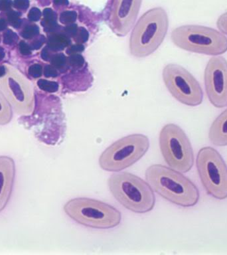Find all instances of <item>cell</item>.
Segmentation results:
<instances>
[{"instance_id": "12", "label": "cell", "mask_w": 227, "mask_h": 255, "mask_svg": "<svg viewBox=\"0 0 227 255\" xmlns=\"http://www.w3.org/2000/svg\"><path fill=\"white\" fill-rule=\"evenodd\" d=\"M142 0H111L108 21L117 36H125L135 25Z\"/></svg>"}, {"instance_id": "7", "label": "cell", "mask_w": 227, "mask_h": 255, "mask_svg": "<svg viewBox=\"0 0 227 255\" xmlns=\"http://www.w3.org/2000/svg\"><path fill=\"white\" fill-rule=\"evenodd\" d=\"M159 146L163 158L171 168L181 173L190 171L194 164V153L190 141L179 126L168 124L159 133Z\"/></svg>"}, {"instance_id": "6", "label": "cell", "mask_w": 227, "mask_h": 255, "mask_svg": "<svg viewBox=\"0 0 227 255\" xmlns=\"http://www.w3.org/2000/svg\"><path fill=\"white\" fill-rule=\"evenodd\" d=\"M149 147L146 135L136 133L123 137L107 147L99 158L101 168L107 171H119L136 163Z\"/></svg>"}, {"instance_id": "16", "label": "cell", "mask_w": 227, "mask_h": 255, "mask_svg": "<svg viewBox=\"0 0 227 255\" xmlns=\"http://www.w3.org/2000/svg\"><path fill=\"white\" fill-rule=\"evenodd\" d=\"M77 15L75 11H62L60 15V21L63 24H71L77 19Z\"/></svg>"}, {"instance_id": "20", "label": "cell", "mask_w": 227, "mask_h": 255, "mask_svg": "<svg viewBox=\"0 0 227 255\" xmlns=\"http://www.w3.org/2000/svg\"><path fill=\"white\" fill-rule=\"evenodd\" d=\"M13 7L12 0H0V11L3 13H7Z\"/></svg>"}, {"instance_id": "14", "label": "cell", "mask_w": 227, "mask_h": 255, "mask_svg": "<svg viewBox=\"0 0 227 255\" xmlns=\"http://www.w3.org/2000/svg\"><path fill=\"white\" fill-rule=\"evenodd\" d=\"M209 138L217 146L227 145V109L223 111L211 126Z\"/></svg>"}, {"instance_id": "19", "label": "cell", "mask_w": 227, "mask_h": 255, "mask_svg": "<svg viewBox=\"0 0 227 255\" xmlns=\"http://www.w3.org/2000/svg\"><path fill=\"white\" fill-rule=\"evenodd\" d=\"M84 59L82 56L79 55H73L69 59V65L74 67H80L83 65Z\"/></svg>"}, {"instance_id": "10", "label": "cell", "mask_w": 227, "mask_h": 255, "mask_svg": "<svg viewBox=\"0 0 227 255\" xmlns=\"http://www.w3.org/2000/svg\"><path fill=\"white\" fill-rule=\"evenodd\" d=\"M163 79L169 93L179 103L189 107L202 103V88L185 68L176 64L167 65L163 70Z\"/></svg>"}, {"instance_id": "13", "label": "cell", "mask_w": 227, "mask_h": 255, "mask_svg": "<svg viewBox=\"0 0 227 255\" xmlns=\"http://www.w3.org/2000/svg\"><path fill=\"white\" fill-rule=\"evenodd\" d=\"M16 166L14 159L0 155V213L7 207L15 184Z\"/></svg>"}, {"instance_id": "23", "label": "cell", "mask_w": 227, "mask_h": 255, "mask_svg": "<svg viewBox=\"0 0 227 255\" xmlns=\"http://www.w3.org/2000/svg\"><path fill=\"white\" fill-rule=\"evenodd\" d=\"M66 62V58L65 56L63 55H57L56 58H55V61H54V64H56V65L58 66V67H63V66L65 65Z\"/></svg>"}, {"instance_id": "3", "label": "cell", "mask_w": 227, "mask_h": 255, "mask_svg": "<svg viewBox=\"0 0 227 255\" xmlns=\"http://www.w3.org/2000/svg\"><path fill=\"white\" fill-rule=\"evenodd\" d=\"M110 191L125 208L135 213H145L155 206V197L151 187L140 177L123 172L112 175Z\"/></svg>"}, {"instance_id": "4", "label": "cell", "mask_w": 227, "mask_h": 255, "mask_svg": "<svg viewBox=\"0 0 227 255\" xmlns=\"http://www.w3.org/2000/svg\"><path fill=\"white\" fill-rule=\"evenodd\" d=\"M171 37L177 47L192 53L218 56L227 51L226 35L205 26H180L173 30Z\"/></svg>"}, {"instance_id": "15", "label": "cell", "mask_w": 227, "mask_h": 255, "mask_svg": "<svg viewBox=\"0 0 227 255\" xmlns=\"http://www.w3.org/2000/svg\"><path fill=\"white\" fill-rule=\"evenodd\" d=\"M13 109L3 93L0 91V126L11 123L13 119Z\"/></svg>"}, {"instance_id": "24", "label": "cell", "mask_w": 227, "mask_h": 255, "mask_svg": "<svg viewBox=\"0 0 227 255\" xmlns=\"http://www.w3.org/2000/svg\"><path fill=\"white\" fill-rule=\"evenodd\" d=\"M36 1L41 6H47L49 5L51 2H53V0H36Z\"/></svg>"}, {"instance_id": "8", "label": "cell", "mask_w": 227, "mask_h": 255, "mask_svg": "<svg viewBox=\"0 0 227 255\" xmlns=\"http://www.w3.org/2000/svg\"><path fill=\"white\" fill-rule=\"evenodd\" d=\"M197 171L205 191L219 200L227 198V166L212 147L201 148L196 159Z\"/></svg>"}, {"instance_id": "22", "label": "cell", "mask_w": 227, "mask_h": 255, "mask_svg": "<svg viewBox=\"0 0 227 255\" xmlns=\"http://www.w3.org/2000/svg\"><path fill=\"white\" fill-rule=\"evenodd\" d=\"M69 1L68 0H53V7L55 10H61L63 8L68 5Z\"/></svg>"}, {"instance_id": "11", "label": "cell", "mask_w": 227, "mask_h": 255, "mask_svg": "<svg viewBox=\"0 0 227 255\" xmlns=\"http://www.w3.org/2000/svg\"><path fill=\"white\" fill-rule=\"evenodd\" d=\"M207 97L215 107H227V61L221 56L211 58L205 69Z\"/></svg>"}, {"instance_id": "18", "label": "cell", "mask_w": 227, "mask_h": 255, "mask_svg": "<svg viewBox=\"0 0 227 255\" xmlns=\"http://www.w3.org/2000/svg\"><path fill=\"white\" fill-rule=\"evenodd\" d=\"M217 27L219 31L225 35H227V12L223 13L217 21Z\"/></svg>"}, {"instance_id": "9", "label": "cell", "mask_w": 227, "mask_h": 255, "mask_svg": "<svg viewBox=\"0 0 227 255\" xmlns=\"http://www.w3.org/2000/svg\"><path fill=\"white\" fill-rule=\"evenodd\" d=\"M0 91L17 115H31L35 106L33 88L29 80L15 68L5 66L0 78Z\"/></svg>"}, {"instance_id": "5", "label": "cell", "mask_w": 227, "mask_h": 255, "mask_svg": "<svg viewBox=\"0 0 227 255\" xmlns=\"http://www.w3.org/2000/svg\"><path fill=\"white\" fill-rule=\"evenodd\" d=\"M66 214L83 226L97 229H109L119 225L121 213L103 201L79 197L68 201L64 206Z\"/></svg>"}, {"instance_id": "1", "label": "cell", "mask_w": 227, "mask_h": 255, "mask_svg": "<svg viewBox=\"0 0 227 255\" xmlns=\"http://www.w3.org/2000/svg\"><path fill=\"white\" fill-rule=\"evenodd\" d=\"M145 179L151 188L171 203L183 207L195 206L200 194L196 185L179 171L164 165H151Z\"/></svg>"}, {"instance_id": "21", "label": "cell", "mask_w": 227, "mask_h": 255, "mask_svg": "<svg viewBox=\"0 0 227 255\" xmlns=\"http://www.w3.org/2000/svg\"><path fill=\"white\" fill-rule=\"evenodd\" d=\"M41 10L39 8L33 7L29 10V13H28V17L31 20H34V21H37L38 19L41 17Z\"/></svg>"}, {"instance_id": "17", "label": "cell", "mask_w": 227, "mask_h": 255, "mask_svg": "<svg viewBox=\"0 0 227 255\" xmlns=\"http://www.w3.org/2000/svg\"><path fill=\"white\" fill-rule=\"evenodd\" d=\"M29 5V0H13V7L19 13L27 11Z\"/></svg>"}, {"instance_id": "2", "label": "cell", "mask_w": 227, "mask_h": 255, "mask_svg": "<svg viewBox=\"0 0 227 255\" xmlns=\"http://www.w3.org/2000/svg\"><path fill=\"white\" fill-rule=\"evenodd\" d=\"M168 27L165 9L157 7L147 10L133 26L129 39L131 55L143 58L154 53L163 43Z\"/></svg>"}]
</instances>
